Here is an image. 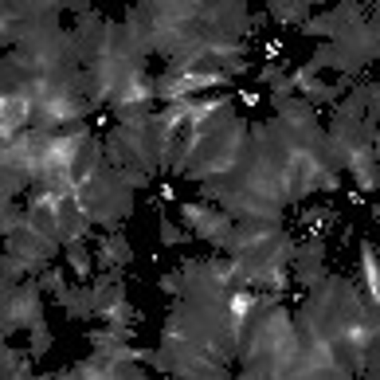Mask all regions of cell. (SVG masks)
Returning a JSON list of instances; mask_svg holds the SVG:
<instances>
[{"instance_id": "5b68a950", "label": "cell", "mask_w": 380, "mask_h": 380, "mask_svg": "<svg viewBox=\"0 0 380 380\" xmlns=\"http://www.w3.org/2000/svg\"><path fill=\"white\" fill-rule=\"evenodd\" d=\"M67 259H71V267H75V274L79 279H87L91 274V259H87V247L75 239V243H67Z\"/></svg>"}, {"instance_id": "277c9868", "label": "cell", "mask_w": 380, "mask_h": 380, "mask_svg": "<svg viewBox=\"0 0 380 380\" xmlns=\"http://www.w3.org/2000/svg\"><path fill=\"white\" fill-rule=\"evenodd\" d=\"M208 216H212V212L204 208V204H181V220L189 224V232H192V236H196L200 227H204V220H208Z\"/></svg>"}, {"instance_id": "3957f363", "label": "cell", "mask_w": 380, "mask_h": 380, "mask_svg": "<svg viewBox=\"0 0 380 380\" xmlns=\"http://www.w3.org/2000/svg\"><path fill=\"white\" fill-rule=\"evenodd\" d=\"M310 0H271V16L279 24H306Z\"/></svg>"}, {"instance_id": "7a4b0ae2", "label": "cell", "mask_w": 380, "mask_h": 380, "mask_svg": "<svg viewBox=\"0 0 380 380\" xmlns=\"http://www.w3.org/2000/svg\"><path fill=\"white\" fill-rule=\"evenodd\" d=\"M122 262H129V247L118 236H110L99 243V271H118Z\"/></svg>"}, {"instance_id": "8992f818", "label": "cell", "mask_w": 380, "mask_h": 380, "mask_svg": "<svg viewBox=\"0 0 380 380\" xmlns=\"http://www.w3.org/2000/svg\"><path fill=\"white\" fill-rule=\"evenodd\" d=\"M51 349V334H47V322L39 317L36 326H32V357H44Z\"/></svg>"}, {"instance_id": "6da1fadb", "label": "cell", "mask_w": 380, "mask_h": 380, "mask_svg": "<svg viewBox=\"0 0 380 380\" xmlns=\"http://www.w3.org/2000/svg\"><path fill=\"white\" fill-rule=\"evenodd\" d=\"M361 274H365V290H369V298L380 306V262H376V247H372V243H361Z\"/></svg>"}, {"instance_id": "52a82bcc", "label": "cell", "mask_w": 380, "mask_h": 380, "mask_svg": "<svg viewBox=\"0 0 380 380\" xmlns=\"http://www.w3.org/2000/svg\"><path fill=\"white\" fill-rule=\"evenodd\" d=\"M4 376H27V357L16 349H4Z\"/></svg>"}, {"instance_id": "9c48e42d", "label": "cell", "mask_w": 380, "mask_h": 380, "mask_svg": "<svg viewBox=\"0 0 380 380\" xmlns=\"http://www.w3.org/2000/svg\"><path fill=\"white\" fill-rule=\"evenodd\" d=\"M161 286L169 290V294H177V290H181V274H165V279H161Z\"/></svg>"}, {"instance_id": "ba28073f", "label": "cell", "mask_w": 380, "mask_h": 380, "mask_svg": "<svg viewBox=\"0 0 380 380\" xmlns=\"http://www.w3.org/2000/svg\"><path fill=\"white\" fill-rule=\"evenodd\" d=\"M161 239H165V243H189L192 236H184V232H177L169 220H161Z\"/></svg>"}]
</instances>
